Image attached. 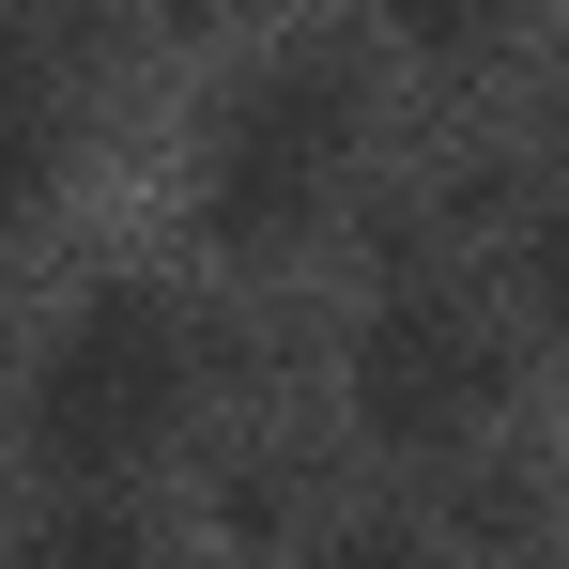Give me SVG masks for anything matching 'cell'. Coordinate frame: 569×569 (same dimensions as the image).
<instances>
[{
    "label": "cell",
    "mask_w": 569,
    "mask_h": 569,
    "mask_svg": "<svg viewBox=\"0 0 569 569\" xmlns=\"http://www.w3.org/2000/svg\"><path fill=\"white\" fill-rule=\"evenodd\" d=\"M186 385H200L186 292L93 278L62 323H47L31 385H16V431H31V462H47V477H139L170 431H186Z\"/></svg>",
    "instance_id": "6da1fadb"
},
{
    "label": "cell",
    "mask_w": 569,
    "mask_h": 569,
    "mask_svg": "<svg viewBox=\"0 0 569 569\" xmlns=\"http://www.w3.org/2000/svg\"><path fill=\"white\" fill-rule=\"evenodd\" d=\"M355 123H370V78L339 47H278L247 93L216 108L200 139V231L216 262H278L339 216V170H355Z\"/></svg>",
    "instance_id": "7a4b0ae2"
},
{
    "label": "cell",
    "mask_w": 569,
    "mask_h": 569,
    "mask_svg": "<svg viewBox=\"0 0 569 569\" xmlns=\"http://www.w3.org/2000/svg\"><path fill=\"white\" fill-rule=\"evenodd\" d=\"M492 400H508V339H492L477 292L400 278L370 323H355V431H370V447H477Z\"/></svg>",
    "instance_id": "3957f363"
},
{
    "label": "cell",
    "mask_w": 569,
    "mask_h": 569,
    "mask_svg": "<svg viewBox=\"0 0 569 569\" xmlns=\"http://www.w3.org/2000/svg\"><path fill=\"white\" fill-rule=\"evenodd\" d=\"M0 569H154V523L123 508V477H62V492L16 523Z\"/></svg>",
    "instance_id": "277c9868"
},
{
    "label": "cell",
    "mask_w": 569,
    "mask_h": 569,
    "mask_svg": "<svg viewBox=\"0 0 569 569\" xmlns=\"http://www.w3.org/2000/svg\"><path fill=\"white\" fill-rule=\"evenodd\" d=\"M47 200H62V108H47V78H31V93H0V247H16Z\"/></svg>",
    "instance_id": "5b68a950"
},
{
    "label": "cell",
    "mask_w": 569,
    "mask_h": 569,
    "mask_svg": "<svg viewBox=\"0 0 569 569\" xmlns=\"http://www.w3.org/2000/svg\"><path fill=\"white\" fill-rule=\"evenodd\" d=\"M370 16L416 47V62H462V47H492V31H508V0H370Z\"/></svg>",
    "instance_id": "8992f818"
},
{
    "label": "cell",
    "mask_w": 569,
    "mask_h": 569,
    "mask_svg": "<svg viewBox=\"0 0 569 569\" xmlns=\"http://www.w3.org/2000/svg\"><path fill=\"white\" fill-rule=\"evenodd\" d=\"M508 278H523V323H539V339H569V200H539V216H523V262H508Z\"/></svg>",
    "instance_id": "52a82bcc"
},
{
    "label": "cell",
    "mask_w": 569,
    "mask_h": 569,
    "mask_svg": "<svg viewBox=\"0 0 569 569\" xmlns=\"http://www.w3.org/2000/svg\"><path fill=\"white\" fill-rule=\"evenodd\" d=\"M323 569H431V539H416L400 508H370V523H339V539H323Z\"/></svg>",
    "instance_id": "ba28073f"
},
{
    "label": "cell",
    "mask_w": 569,
    "mask_h": 569,
    "mask_svg": "<svg viewBox=\"0 0 569 569\" xmlns=\"http://www.w3.org/2000/svg\"><path fill=\"white\" fill-rule=\"evenodd\" d=\"M47 62H31V31H16V0H0V93H31Z\"/></svg>",
    "instance_id": "9c48e42d"
}]
</instances>
